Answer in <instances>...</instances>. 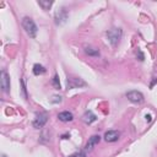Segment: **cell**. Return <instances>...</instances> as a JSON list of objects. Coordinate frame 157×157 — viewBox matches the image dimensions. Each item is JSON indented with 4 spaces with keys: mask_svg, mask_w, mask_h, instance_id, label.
<instances>
[{
    "mask_svg": "<svg viewBox=\"0 0 157 157\" xmlns=\"http://www.w3.org/2000/svg\"><path fill=\"white\" fill-rule=\"evenodd\" d=\"M22 27H23L25 32L31 38H36L37 32H38V28H37V25L34 23V21L31 17H23L22 18Z\"/></svg>",
    "mask_w": 157,
    "mask_h": 157,
    "instance_id": "obj_1",
    "label": "cell"
},
{
    "mask_svg": "<svg viewBox=\"0 0 157 157\" xmlns=\"http://www.w3.org/2000/svg\"><path fill=\"white\" fill-rule=\"evenodd\" d=\"M107 38H108V42L113 45V47H117L121 39V36H123V31L121 28H117V27H113L107 31Z\"/></svg>",
    "mask_w": 157,
    "mask_h": 157,
    "instance_id": "obj_2",
    "label": "cell"
},
{
    "mask_svg": "<svg viewBox=\"0 0 157 157\" xmlns=\"http://www.w3.org/2000/svg\"><path fill=\"white\" fill-rule=\"evenodd\" d=\"M67 17H69L67 10H66L65 7H60V9L55 12V15H54L55 25H63V23H65L66 20H67Z\"/></svg>",
    "mask_w": 157,
    "mask_h": 157,
    "instance_id": "obj_3",
    "label": "cell"
},
{
    "mask_svg": "<svg viewBox=\"0 0 157 157\" xmlns=\"http://www.w3.org/2000/svg\"><path fill=\"white\" fill-rule=\"evenodd\" d=\"M126 98L132 102V103H142L144 102V94L140 92V91H136V90H132V91H129L126 92Z\"/></svg>",
    "mask_w": 157,
    "mask_h": 157,
    "instance_id": "obj_4",
    "label": "cell"
},
{
    "mask_svg": "<svg viewBox=\"0 0 157 157\" xmlns=\"http://www.w3.org/2000/svg\"><path fill=\"white\" fill-rule=\"evenodd\" d=\"M87 83L80 78V77H69L67 78V88L72 90V88H80V87H85Z\"/></svg>",
    "mask_w": 157,
    "mask_h": 157,
    "instance_id": "obj_5",
    "label": "cell"
},
{
    "mask_svg": "<svg viewBox=\"0 0 157 157\" xmlns=\"http://www.w3.org/2000/svg\"><path fill=\"white\" fill-rule=\"evenodd\" d=\"M47 120H48V115H47V113H44V112L38 113V114L36 115L34 120H33V126H34L36 129H40V128H43V126L45 125Z\"/></svg>",
    "mask_w": 157,
    "mask_h": 157,
    "instance_id": "obj_6",
    "label": "cell"
},
{
    "mask_svg": "<svg viewBox=\"0 0 157 157\" xmlns=\"http://www.w3.org/2000/svg\"><path fill=\"white\" fill-rule=\"evenodd\" d=\"M1 88L5 93L10 92V76L6 70H1Z\"/></svg>",
    "mask_w": 157,
    "mask_h": 157,
    "instance_id": "obj_7",
    "label": "cell"
},
{
    "mask_svg": "<svg viewBox=\"0 0 157 157\" xmlns=\"http://www.w3.org/2000/svg\"><path fill=\"white\" fill-rule=\"evenodd\" d=\"M119 136H120L119 131H117V130H108L104 134V140L107 142H115V141H118Z\"/></svg>",
    "mask_w": 157,
    "mask_h": 157,
    "instance_id": "obj_8",
    "label": "cell"
},
{
    "mask_svg": "<svg viewBox=\"0 0 157 157\" xmlns=\"http://www.w3.org/2000/svg\"><path fill=\"white\" fill-rule=\"evenodd\" d=\"M101 141V136L99 135H92L90 139H88V141L86 142V146H85V150H92L93 148V146H96L98 142Z\"/></svg>",
    "mask_w": 157,
    "mask_h": 157,
    "instance_id": "obj_9",
    "label": "cell"
},
{
    "mask_svg": "<svg viewBox=\"0 0 157 157\" xmlns=\"http://www.w3.org/2000/svg\"><path fill=\"white\" fill-rule=\"evenodd\" d=\"M58 119L60 121H64V123H67V121H71L74 119V115L71 112H67V110H64V112H60L58 114Z\"/></svg>",
    "mask_w": 157,
    "mask_h": 157,
    "instance_id": "obj_10",
    "label": "cell"
},
{
    "mask_svg": "<svg viewBox=\"0 0 157 157\" xmlns=\"http://www.w3.org/2000/svg\"><path fill=\"white\" fill-rule=\"evenodd\" d=\"M96 119H97V117L93 114V112H91V110H86L85 113H83V115H82V120L86 123V124H92L93 121H96Z\"/></svg>",
    "mask_w": 157,
    "mask_h": 157,
    "instance_id": "obj_11",
    "label": "cell"
},
{
    "mask_svg": "<svg viewBox=\"0 0 157 157\" xmlns=\"http://www.w3.org/2000/svg\"><path fill=\"white\" fill-rule=\"evenodd\" d=\"M45 71H47V70H45V67H44L43 65H40V64H34V65H33V74H34L36 76L43 75Z\"/></svg>",
    "mask_w": 157,
    "mask_h": 157,
    "instance_id": "obj_12",
    "label": "cell"
},
{
    "mask_svg": "<svg viewBox=\"0 0 157 157\" xmlns=\"http://www.w3.org/2000/svg\"><path fill=\"white\" fill-rule=\"evenodd\" d=\"M85 53L90 56H99V52L92 47H85Z\"/></svg>",
    "mask_w": 157,
    "mask_h": 157,
    "instance_id": "obj_13",
    "label": "cell"
},
{
    "mask_svg": "<svg viewBox=\"0 0 157 157\" xmlns=\"http://www.w3.org/2000/svg\"><path fill=\"white\" fill-rule=\"evenodd\" d=\"M38 5L43 9V10H49L50 7H52V5H53V1H49V0H47V1H43V0H40V1H38Z\"/></svg>",
    "mask_w": 157,
    "mask_h": 157,
    "instance_id": "obj_14",
    "label": "cell"
},
{
    "mask_svg": "<svg viewBox=\"0 0 157 157\" xmlns=\"http://www.w3.org/2000/svg\"><path fill=\"white\" fill-rule=\"evenodd\" d=\"M52 85H53V87L55 88V90H60L61 88V86H60V81H59V76L55 74L54 76H53V78H52Z\"/></svg>",
    "mask_w": 157,
    "mask_h": 157,
    "instance_id": "obj_15",
    "label": "cell"
},
{
    "mask_svg": "<svg viewBox=\"0 0 157 157\" xmlns=\"http://www.w3.org/2000/svg\"><path fill=\"white\" fill-rule=\"evenodd\" d=\"M60 102H61L60 96H53V98L50 99V103H53V104H56V103H60Z\"/></svg>",
    "mask_w": 157,
    "mask_h": 157,
    "instance_id": "obj_16",
    "label": "cell"
},
{
    "mask_svg": "<svg viewBox=\"0 0 157 157\" xmlns=\"http://www.w3.org/2000/svg\"><path fill=\"white\" fill-rule=\"evenodd\" d=\"M69 157H86V153L85 152H75V153H72V155H70Z\"/></svg>",
    "mask_w": 157,
    "mask_h": 157,
    "instance_id": "obj_17",
    "label": "cell"
}]
</instances>
